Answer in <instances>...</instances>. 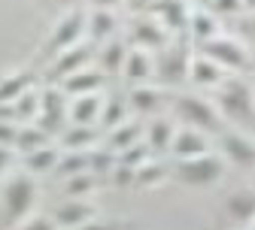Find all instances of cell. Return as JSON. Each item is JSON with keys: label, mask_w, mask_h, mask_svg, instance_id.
<instances>
[{"label": "cell", "mask_w": 255, "mask_h": 230, "mask_svg": "<svg viewBox=\"0 0 255 230\" xmlns=\"http://www.w3.org/2000/svg\"><path fill=\"white\" fill-rule=\"evenodd\" d=\"M40 200V188L37 179L27 173H15L3 182V191H0V209H3V221L9 227H18L24 218L34 215Z\"/></svg>", "instance_id": "1"}, {"label": "cell", "mask_w": 255, "mask_h": 230, "mask_svg": "<svg viewBox=\"0 0 255 230\" xmlns=\"http://www.w3.org/2000/svg\"><path fill=\"white\" fill-rule=\"evenodd\" d=\"M216 109L222 112V118H231L237 124H249L255 118V97H252V85L231 76L222 85H216V97H213Z\"/></svg>", "instance_id": "2"}, {"label": "cell", "mask_w": 255, "mask_h": 230, "mask_svg": "<svg viewBox=\"0 0 255 230\" xmlns=\"http://www.w3.org/2000/svg\"><path fill=\"white\" fill-rule=\"evenodd\" d=\"M228 170V163L222 160L219 152H207V154H198V157H185V160H176V167H173V176L188 185V188H210L216 185L222 176H225Z\"/></svg>", "instance_id": "3"}, {"label": "cell", "mask_w": 255, "mask_h": 230, "mask_svg": "<svg viewBox=\"0 0 255 230\" xmlns=\"http://www.w3.org/2000/svg\"><path fill=\"white\" fill-rule=\"evenodd\" d=\"M176 115L185 121V127H195V130H204V134H222L225 130V118H222V112L216 109L213 100H207V97H198V94H179L176 100Z\"/></svg>", "instance_id": "4"}, {"label": "cell", "mask_w": 255, "mask_h": 230, "mask_svg": "<svg viewBox=\"0 0 255 230\" xmlns=\"http://www.w3.org/2000/svg\"><path fill=\"white\" fill-rule=\"evenodd\" d=\"M204 55L210 61H216L222 70H246L249 67V49L243 40L228 37V34H219L213 40L204 43Z\"/></svg>", "instance_id": "5"}, {"label": "cell", "mask_w": 255, "mask_h": 230, "mask_svg": "<svg viewBox=\"0 0 255 230\" xmlns=\"http://www.w3.org/2000/svg\"><path fill=\"white\" fill-rule=\"evenodd\" d=\"M67 100L70 97L61 88H40V112H37L34 124H40L46 134L58 137L64 124H67Z\"/></svg>", "instance_id": "6"}, {"label": "cell", "mask_w": 255, "mask_h": 230, "mask_svg": "<svg viewBox=\"0 0 255 230\" xmlns=\"http://www.w3.org/2000/svg\"><path fill=\"white\" fill-rule=\"evenodd\" d=\"M85 43V9H70V12H64L58 18V24L52 27V34H49V52L58 55L64 49H73Z\"/></svg>", "instance_id": "7"}, {"label": "cell", "mask_w": 255, "mask_h": 230, "mask_svg": "<svg viewBox=\"0 0 255 230\" xmlns=\"http://www.w3.org/2000/svg\"><path fill=\"white\" fill-rule=\"evenodd\" d=\"M219 137V154L225 163H234V167H255V140L246 137L243 130H222Z\"/></svg>", "instance_id": "8"}, {"label": "cell", "mask_w": 255, "mask_h": 230, "mask_svg": "<svg viewBox=\"0 0 255 230\" xmlns=\"http://www.w3.org/2000/svg\"><path fill=\"white\" fill-rule=\"evenodd\" d=\"M91 61H94V43H79L73 49H64L55 55L52 61V70H49V79L52 82H61L64 76H70L82 67H91Z\"/></svg>", "instance_id": "9"}, {"label": "cell", "mask_w": 255, "mask_h": 230, "mask_svg": "<svg viewBox=\"0 0 255 230\" xmlns=\"http://www.w3.org/2000/svg\"><path fill=\"white\" fill-rule=\"evenodd\" d=\"M94 218H98V206L91 200H61L52 209V221H55L58 230H70V227L88 224Z\"/></svg>", "instance_id": "10"}, {"label": "cell", "mask_w": 255, "mask_h": 230, "mask_svg": "<svg viewBox=\"0 0 255 230\" xmlns=\"http://www.w3.org/2000/svg\"><path fill=\"white\" fill-rule=\"evenodd\" d=\"M158 18V24H161L167 34H179V30L188 27V0H152V6H149Z\"/></svg>", "instance_id": "11"}, {"label": "cell", "mask_w": 255, "mask_h": 230, "mask_svg": "<svg viewBox=\"0 0 255 230\" xmlns=\"http://www.w3.org/2000/svg\"><path fill=\"white\" fill-rule=\"evenodd\" d=\"M188 49L185 46H164L161 49V58H158V67L155 73L161 76L167 85H176L188 76Z\"/></svg>", "instance_id": "12"}, {"label": "cell", "mask_w": 255, "mask_h": 230, "mask_svg": "<svg viewBox=\"0 0 255 230\" xmlns=\"http://www.w3.org/2000/svg\"><path fill=\"white\" fill-rule=\"evenodd\" d=\"M210 152V137L204 130H195V127H176L173 134V143H170V154L176 160H185V157H198V154H207Z\"/></svg>", "instance_id": "13"}, {"label": "cell", "mask_w": 255, "mask_h": 230, "mask_svg": "<svg viewBox=\"0 0 255 230\" xmlns=\"http://www.w3.org/2000/svg\"><path fill=\"white\" fill-rule=\"evenodd\" d=\"M107 85V76L98 67H82L70 76L61 79V91L67 97H82V94H101V88Z\"/></svg>", "instance_id": "14"}, {"label": "cell", "mask_w": 255, "mask_h": 230, "mask_svg": "<svg viewBox=\"0 0 255 230\" xmlns=\"http://www.w3.org/2000/svg\"><path fill=\"white\" fill-rule=\"evenodd\" d=\"M58 146L61 152H91L101 146V130L85 124H67L58 134Z\"/></svg>", "instance_id": "15"}, {"label": "cell", "mask_w": 255, "mask_h": 230, "mask_svg": "<svg viewBox=\"0 0 255 230\" xmlns=\"http://www.w3.org/2000/svg\"><path fill=\"white\" fill-rule=\"evenodd\" d=\"M128 46L125 40H107V43H101L98 49H94V67H98L104 76H116V73H122V67H125V58H128Z\"/></svg>", "instance_id": "16"}, {"label": "cell", "mask_w": 255, "mask_h": 230, "mask_svg": "<svg viewBox=\"0 0 255 230\" xmlns=\"http://www.w3.org/2000/svg\"><path fill=\"white\" fill-rule=\"evenodd\" d=\"M116 30H119L116 9H91V12H85V37H88V43L101 46V43L113 40Z\"/></svg>", "instance_id": "17"}, {"label": "cell", "mask_w": 255, "mask_h": 230, "mask_svg": "<svg viewBox=\"0 0 255 230\" xmlns=\"http://www.w3.org/2000/svg\"><path fill=\"white\" fill-rule=\"evenodd\" d=\"M101 106H104V94L70 97V103H67V121L70 124H85V127H98Z\"/></svg>", "instance_id": "18"}, {"label": "cell", "mask_w": 255, "mask_h": 230, "mask_svg": "<svg viewBox=\"0 0 255 230\" xmlns=\"http://www.w3.org/2000/svg\"><path fill=\"white\" fill-rule=\"evenodd\" d=\"M122 76L131 82V85H143L155 76V61H152V52L146 49H128V58H125V67H122Z\"/></svg>", "instance_id": "19"}, {"label": "cell", "mask_w": 255, "mask_h": 230, "mask_svg": "<svg viewBox=\"0 0 255 230\" xmlns=\"http://www.w3.org/2000/svg\"><path fill=\"white\" fill-rule=\"evenodd\" d=\"M131 43L137 49H146V52H161L164 46H170V34L155 18H140L134 24V40Z\"/></svg>", "instance_id": "20"}, {"label": "cell", "mask_w": 255, "mask_h": 230, "mask_svg": "<svg viewBox=\"0 0 255 230\" xmlns=\"http://www.w3.org/2000/svg\"><path fill=\"white\" fill-rule=\"evenodd\" d=\"M58 160H61V146L52 143V146L37 149V152L21 154V167H24L27 176H34V179H37V176H49V173H55Z\"/></svg>", "instance_id": "21"}, {"label": "cell", "mask_w": 255, "mask_h": 230, "mask_svg": "<svg viewBox=\"0 0 255 230\" xmlns=\"http://www.w3.org/2000/svg\"><path fill=\"white\" fill-rule=\"evenodd\" d=\"M188 79H191V85H198V88H216V85L225 82L228 76L207 55H195V58L188 61Z\"/></svg>", "instance_id": "22"}, {"label": "cell", "mask_w": 255, "mask_h": 230, "mask_svg": "<svg viewBox=\"0 0 255 230\" xmlns=\"http://www.w3.org/2000/svg\"><path fill=\"white\" fill-rule=\"evenodd\" d=\"M188 37L195 40V43H207V40H213V37H219L222 34V27H219V18L207 9V6H195L188 12Z\"/></svg>", "instance_id": "23"}, {"label": "cell", "mask_w": 255, "mask_h": 230, "mask_svg": "<svg viewBox=\"0 0 255 230\" xmlns=\"http://www.w3.org/2000/svg\"><path fill=\"white\" fill-rule=\"evenodd\" d=\"M173 134H176V127H173L170 118H152V121L143 127V143L149 146L152 154H164V152H170Z\"/></svg>", "instance_id": "24"}, {"label": "cell", "mask_w": 255, "mask_h": 230, "mask_svg": "<svg viewBox=\"0 0 255 230\" xmlns=\"http://www.w3.org/2000/svg\"><path fill=\"white\" fill-rule=\"evenodd\" d=\"M225 212L237 224H252L255 221V188H237L225 197Z\"/></svg>", "instance_id": "25"}, {"label": "cell", "mask_w": 255, "mask_h": 230, "mask_svg": "<svg viewBox=\"0 0 255 230\" xmlns=\"http://www.w3.org/2000/svg\"><path fill=\"white\" fill-rule=\"evenodd\" d=\"M143 140V124L140 121H134V118H128L125 124H119V127H113V130H107V146L104 149H110L116 157L125 152V149H131L134 143H140Z\"/></svg>", "instance_id": "26"}, {"label": "cell", "mask_w": 255, "mask_h": 230, "mask_svg": "<svg viewBox=\"0 0 255 230\" xmlns=\"http://www.w3.org/2000/svg\"><path fill=\"white\" fill-rule=\"evenodd\" d=\"M125 100H128V109L134 115H155L158 106H161V91L143 82V85H134Z\"/></svg>", "instance_id": "27"}, {"label": "cell", "mask_w": 255, "mask_h": 230, "mask_svg": "<svg viewBox=\"0 0 255 230\" xmlns=\"http://www.w3.org/2000/svg\"><path fill=\"white\" fill-rule=\"evenodd\" d=\"M55 137L46 134L40 124H21L18 127V137H15V154H27V152H37L43 146H52Z\"/></svg>", "instance_id": "28"}, {"label": "cell", "mask_w": 255, "mask_h": 230, "mask_svg": "<svg viewBox=\"0 0 255 230\" xmlns=\"http://www.w3.org/2000/svg\"><path fill=\"white\" fill-rule=\"evenodd\" d=\"M27 88H34V73L30 70H18V73H9L0 79V106H9L15 103V97Z\"/></svg>", "instance_id": "29"}, {"label": "cell", "mask_w": 255, "mask_h": 230, "mask_svg": "<svg viewBox=\"0 0 255 230\" xmlns=\"http://www.w3.org/2000/svg\"><path fill=\"white\" fill-rule=\"evenodd\" d=\"M79 173H91V152H61V160L55 167V176L64 182Z\"/></svg>", "instance_id": "30"}, {"label": "cell", "mask_w": 255, "mask_h": 230, "mask_svg": "<svg viewBox=\"0 0 255 230\" xmlns=\"http://www.w3.org/2000/svg\"><path fill=\"white\" fill-rule=\"evenodd\" d=\"M131 109H128V100L125 97H104V106H101V118H98V127L104 130H113L119 124L128 121Z\"/></svg>", "instance_id": "31"}, {"label": "cell", "mask_w": 255, "mask_h": 230, "mask_svg": "<svg viewBox=\"0 0 255 230\" xmlns=\"http://www.w3.org/2000/svg\"><path fill=\"white\" fill-rule=\"evenodd\" d=\"M94 191H98V179H94V173H79V176H70V179L61 182L64 200H88Z\"/></svg>", "instance_id": "32"}, {"label": "cell", "mask_w": 255, "mask_h": 230, "mask_svg": "<svg viewBox=\"0 0 255 230\" xmlns=\"http://www.w3.org/2000/svg\"><path fill=\"white\" fill-rule=\"evenodd\" d=\"M12 112H15V121L21 124H34L37 121V112H40V88H27L15 97V103H9Z\"/></svg>", "instance_id": "33"}, {"label": "cell", "mask_w": 255, "mask_h": 230, "mask_svg": "<svg viewBox=\"0 0 255 230\" xmlns=\"http://www.w3.org/2000/svg\"><path fill=\"white\" fill-rule=\"evenodd\" d=\"M134 173H137V185L140 188H152V185H158L167 176V167H164V163H158V160H146L143 167H137Z\"/></svg>", "instance_id": "34"}, {"label": "cell", "mask_w": 255, "mask_h": 230, "mask_svg": "<svg viewBox=\"0 0 255 230\" xmlns=\"http://www.w3.org/2000/svg\"><path fill=\"white\" fill-rule=\"evenodd\" d=\"M146 160H152V152H149V146L140 140V143H134L131 149H125L122 154H119V163H125V167H131V170H137V167H143Z\"/></svg>", "instance_id": "35"}, {"label": "cell", "mask_w": 255, "mask_h": 230, "mask_svg": "<svg viewBox=\"0 0 255 230\" xmlns=\"http://www.w3.org/2000/svg\"><path fill=\"white\" fill-rule=\"evenodd\" d=\"M110 182H113L116 188H137V173H134L131 167H125V163L116 160V167L110 170Z\"/></svg>", "instance_id": "36"}, {"label": "cell", "mask_w": 255, "mask_h": 230, "mask_svg": "<svg viewBox=\"0 0 255 230\" xmlns=\"http://www.w3.org/2000/svg\"><path fill=\"white\" fill-rule=\"evenodd\" d=\"M18 121L12 118H0V146H6V149H15V137H18Z\"/></svg>", "instance_id": "37"}, {"label": "cell", "mask_w": 255, "mask_h": 230, "mask_svg": "<svg viewBox=\"0 0 255 230\" xmlns=\"http://www.w3.org/2000/svg\"><path fill=\"white\" fill-rule=\"evenodd\" d=\"M15 230H58L55 227V221H52V215H30V218H24Z\"/></svg>", "instance_id": "38"}, {"label": "cell", "mask_w": 255, "mask_h": 230, "mask_svg": "<svg viewBox=\"0 0 255 230\" xmlns=\"http://www.w3.org/2000/svg\"><path fill=\"white\" fill-rule=\"evenodd\" d=\"M207 9H210L213 15H234V12L243 9V0H210Z\"/></svg>", "instance_id": "39"}, {"label": "cell", "mask_w": 255, "mask_h": 230, "mask_svg": "<svg viewBox=\"0 0 255 230\" xmlns=\"http://www.w3.org/2000/svg\"><path fill=\"white\" fill-rule=\"evenodd\" d=\"M70 230H122L119 221H101V218H94L88 224H79V227H70Z\"/></svg>", "instance_id": "40"}, {"label": "cell", "mask_w": 255, "mask_h": 230, "mask_svg": "<svg viewBox=\"0 0 255 230\" xmlns=\"http://www.w3.org/2000/svg\"><path fill=\"white\" fill-rule=\"evenodd\" d=\"M15 163V149H6V146H0V179H3L9 173V167Z\"/></svg>", "instance_id": "41"}, {"label": "cell", "mask_w": 255, "mask_h": 230, "mask_svg": "<svg viewBox=\"0 0 255 230\" xmlns=\"http://www.w3.org/2000/svg\"><path fill=\"white\" fill-rule=\"evenodd\" d=\"M91 9H119L125 0H88Z\"/></svg>", "instance_id": "42"}, {"label": "cell", "mask_w": 255, "mask_h": 230, "mask_svg": "<svg viewBox=\"0 0 255 230\" xmlns=\"http://www.w3.org/2000/svg\"><path fill=\"white\" fill-rule=\"evenodd\" d=\"M125 3H131L134 9H146V6H152V0H125Z\"/></svg>", "instance_id": "43"}, {"label": "cell", "mask_w": 255, "mask_h": 230, "mask_svg": "<svg viewBox=\"0 0 255 230\" xmlns=\"http://www.w3.org/2000/svg\"><path fill=\"white\" fill-rule=\"evenodd\" d=\"M249 34H252V40H255V12H252V18H249Z\"/></svg>", "instance_id": "44"}, {"label": "cell", "mask_w": 255, "mask_h": 230, "mask_svg": "<svg viewBox=\"0 0 255 230\" xmlns=\"http://www.w3.org/2000/svg\"><path fill=\"white\" fill-rule=\"evenodd\" d=\"M243 9H252L255 12V0H243Z\"/></svg>", "instance_id": "45"}, {"label": "cell", "mask_w": 255, "mask_h": 230, "mask_svg": "<svg viewBox=\"0 0 255 230\" xmlns=\"http://www.w3.org/2000/svg\"><path fill=\"white\" fill-rule=\"evenodd\" d=\"M191 3H198V6H207V3H210V0H191Z\"/></svg>", "instance_id": "46"}, {"label": "cell", "mask_w": 255, "mask_h": 230, "mask_svg": "<svg viewBox=\"0 0 255 230\" xmlns=\"http://www.w3.org/2000/svg\"><path fill=\"white\" fill-rule=\"evenodd\" d=\"M58 3H76V0H58Z\"/></svg>", "instance_id": "47"}, {"label": "cell", "mask_w": 255, "mask_h": 230, "mask_svg": "<svg viewBox=\"0 0 255 230\" xmlns=\"http://www.w3.org/2000/svg\"><path fill=\"white\" fill-rule=\"evenodd\" d=\"M252 97H255V85H252Z\"/></svg>", "instance_id": "48"}]
</instances>
